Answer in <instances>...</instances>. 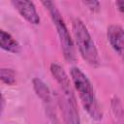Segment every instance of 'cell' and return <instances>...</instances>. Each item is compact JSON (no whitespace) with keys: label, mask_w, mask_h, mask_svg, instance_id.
Instances as JSON below:
<instances>
[{"label":"cell","mask_w":124,"mask_h":124,"mask_svg":"<svg viewBox=\"0 0 124 124\" xmlns=\"http://www.w3.org/2000/svg\"><path fill=\"white\" fill-rule=\"evenodd\" d=\"M0 75H1V80L6 84L13 85L16 82V73L13 69L2 68L0 71Z\"/></svg>","instance_id":"obj_10"},{"label":"cell","mask_w":124,"mask_h":124,"mask_svg":"<svg viewBox=\"0 0 124 124\" xmlns=\"http://www.w3.org/2000/svg\"><path fill=\"white\" fill-rule=\"evenodd\" d=\"M107 36L111 47L124 58V29L112 24L108 28Z\"/></svg>","instance_id":"obj_7"},{"label":"cell","mask_w":124,"mask_h":124,"mask_svg":"<svg viewBox=\"0 0 124 124\" xmlns=\"http://www.w3.org/2000/svg\"><path fill=\"white\" fill-rule=\"evenodd\" d=\"M12 4L17 10L20 16L25 18L29 23L34 25L40 23V16L33 2L26 0H16L13 1Z\"/></svg>","instance_id":"obj_6"},{"label":"cell","mask_w":124,"mask_h":124,"mask_svg":"<svg viewBox=\"0 0 124 124\" xmlns=\"http://www.w3.org/2000/svg\"><path fill=\"white\" fill-rule=\"evenodd\" d=\"M0 46L1 47L12 53H18L20 51L19 44L12 37V35L4 30L0 31Z\"/></svg>","instance_id":"obj_8"},{"label":"cell","mask_w":124,"mask_h":124,"mask_svg":"<svg viewBox=\"0 0 124 124\" xmlns=\"http://www.w3.org/2000/svg\"><path fill=\"white\" fill-rule=\"evenodd\" d=\"M4 104H5V100H4V98L2 97V107H1V108H2V111H3V109H4Z\"/></svg>","instance_id":"obj_13"},{"label":"cell","mask_w":124,"mask_h":124,"mask_svg":"<svg viewBox=\"0 0 124 124\" xmlns=\"http://www.w3.org/2000/svg\"><path fill=\"white\" fill-rule=\"evenodd\" d=\"M42 4L48 11L50 17L56 27V31H57V34L59 37L61 48H62L63 55H64L65 59L70 63L75 62L76 61V51H75L74 43H73V40L69 33V30L61 16L59 10L57 9L56 5L51 1H44V2H42Z\"/></svg>","instance_id":"obj_3"},{"label":"cell","mask_w":124,"mask_h":124,"mask_svg":"<svg viewBox=\"0 0 124 124\" xmlns=\"http://www.w3.org/2000/svg\"><path fill=\"white\" fill-rule=\"evenodd\" d=\"M58 104L65 124H80V118L77 107V100L69 99L60 94L58 96Z\"/></svg>","instance_id":"obj_4"},{"label":"cell","mask_w":124,"mask_h":124,"mask_svg":"<svg viewBox=\"0 0 124 124\" xmlns=\"http://www.w3.org/2000/svg\"><path fill=\"white\" fill-rule=\"evenodd\" d=\"M70 74L74 87L78 91L84 110L88 113L90 118L100 121L103 117V112L91 81L87 76L78 67H73Z\"/></svg>","instance_id":"obj_1"},{"label":"cell","mask_w":124,"mask_h":124,"mask_svg":"<svg viewBox=\"0 0 124 124\" xmlns=\"http://www.w3.org/2000/svg\"><path fill=\"white\" fill-rule=\"evenodd\" d=\"M72 30L81 57L89 65L98 67L101 62L100 56L86 25L79 18H74L72 21Z\"/></svg>","instance_id":"obj_2"},{"label":"cell","mask_w":124,"mask_h":124,"mask_svg":"<svg viewBox=\"0 0 124 124\" xmlns=\"http://www.w3.org/2000/svg\"><path fill=\"white\" fill-rule=\"evenodd\" d=\"M115 4H116L118 10H119L120 12H123V13H124V1H123V0H122V1H117Z\"/></svg>","instance_id":"obj_12"},{"label":"cell","mask_w":124,"mask_h":124,"mask_svg":"<svg viewBox=\"0 0 124 124\" xmlns=\"http://www.w3.org/2000/svg\"><path fill=\"white\" fill-rule=\"evenodd\" d=\"M50 73H51L52 77L54 78V79L59 84L60 89H61V94L67 98L76 100L74 90H73V87L70 82V78H69L68 75L66 74V72L64 71V69L57 63H51Z\"/></svg>","instance_id":"obj_5"},{"label":"cell","mask_w":124,"mask_h":124,"mask_svg":"<svg viewBox=\"0 0 124 124\" xmlns=\"http://www.w3.org/2000/svg\"><path fill=\"white\" fill-rule=\"evenodd\" d=\"M84 5L87 6L90 10L92 11H98L100 8V3L96 1H89V2H84Z\"/></svg>","instance_id":"obj_11"},{"label":"cell","mask_w":124,"mask_h":124,"mask_svg":"<svg viewBox=\"0 0 124 124\" xmlns=\"http://www.w3.org/2000/svg\"><path fill=\"white\" fill-rule=\"evenodd\" d=\"M33 83V88L34 91L36 92L37 96L46 104V105H50L51 103V96H50V91L48 89V87L46 86V84L40 79L39 78H35L32 80Z\"/></svg>","instance_id":"obj_9"}]
</instances>
